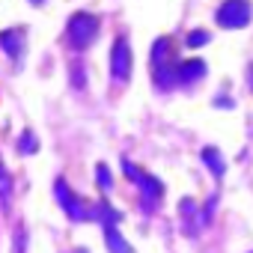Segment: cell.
Listing matches in <instances>:
<instances>
[{"instance_id": "6da1fadb", "label": "cell", "mask_w": 253, "mask_h": 253, "mask_svg": "<svg viewBox=\"0 0 253 253\" xmlns=\"http://www.w3.org/2000/svg\"><path fill=\"white\" fill-rule=\"evenodd\" d=\"M98 36V18L92 12H75L66 24V42L75 51H86Z\"/></svg>"}, {"instance_id": "7a4b0ae2", "label": "cell", "mask_w": 253, "mask_h": 253, "mask_svg": "<svg viewBox=\"0 0 253 253\" xmlns=\"http://www.w3.org/2000/svg\"><path fill=\"white\" fill-rule=\"evenodd\" d=\"M122 170L128 173V179L143 191V209L146 211H152L158 203H161V197H164V185L155 179V176H149V173H143L137 164H131V161H122Z\"/></svg>"}, {"instance_id": "3957f363", "label": "cell", "mask_w": 253, "mask_h": 253, "mask_svg": "<svg viewBox=\"0 0 253 253\" xmlns=\"http://www.w3.org/2000/svg\"><path fill=\"white\" fill-rule=\"evenodd\" d=\"M170 51H173V42L167 36H161L152 45V72H155V84L161 89H170L176 81V69H170Z\"/></svg>"}, {"instance_id": "277c9868", "label": "cell", "mask_w": 253, "mask_h": 253, "mask_svg": "<svg viewBox=\"0 0 253 253\" xmlns=\"http://www.w3.org/2000/svg\"><path fill=\"white\" fill-rule=\"evenodd\" d=\"M54 194H57L60 209H63L72 220H92V217H95V209H89L78 194H72V188H69L66 179H57V182H54Z\"/></svg>"}, {"instance_id": "5b68a950", "label": "cell", "mask_w": 253, "mask_h": 253, "mask_svg": "<svg viewBox=\"0 0 253 253\" xmlns=\"http://www.w3.org/2000/svg\"><path fill=\"white\" fill-rule=\"evenodd\" d=\"M214 21L226 30H238L250 21V0H226L214 12Z\"/></svg>"}, {"instance_id": "8992f818", "label": "cell", "mask_w": 253, "mask_h": 253, "mask_svg": "<svg viewBox=\"0 0 253 253\" xmlns=\"http://www.w3.org/2000/svg\"><path fill=\"white\" fill-rule=\"evenodd\" d=\"M110 78L116 84H125L131 78V48L125 36H116L113 48H110Z\"/></svg>"}, {"instance_id": "52a82bcc", "label": "cell", "mask_w": 253, "mask_h": 253, "mask_svg": "<svg viewBox=\"0 0 253 253\" xmlns=\"http://www.w3.org/2000/svg\"><path fill=\"white\" fill-rule=\"evenodd\" d=\"M0 48H3L15 63H21L24 48H27V33H24V27H15V30H3V33H0Z\"/></svg>"}, {"instance_id": "ba28073f", "label": "cell", "mask_w": 253, "mask_h": 253, "mask_svg": "<svg viewBox=\"0 0 253 253\" xmlns=\"http://www.w3.org/2000/svg\"><path fill=\"white\" fill-rule=\"evenodd\" d=\"M203 75H206V63L203 60H185V63L176 66V81L179 84H194Z\"/></svg>"}, {"instance_id": "9c48e42d", "label": "cell", "mask_w": 253, "mask_h": 253, "mask_svg": "<svg viewBox=\"0 0 253 253\" xmlns=\"http://www.w3.org/2000/svg\"><path fill=\"white\" fill-rule=\"evenodd\" d=\"M104 241H107V250H110V253H134V250L128 247V241L119 235L116 223H104Z\"/></svg>"}, {"instance_id": "30bf717a", "label": "cell", "mask_w": 253, "mask_h": 253, "mask_svg": "<svg viewBox=\"0 0 253 253\" xmlns=\"http://www.w3.org/2000/svg\"><path fill=\"white\" fill-rule=\"evenodd\" d=\"M9 203H12V176H9L3 158H0V209L9 211Z\"/></svg>"}, {"instance_id": "8fae6325", "label": "cell", "mask_w": 253, "mask_h": 253, "mask_svg": "<svg viewBox=\"0 0 253 253\" xmlns=\"http://www.w3.org/2000/svg\"><path fill=\"white\" fill-rule=\"evenodd\" d=\"M203 161L209 164V170H211L217 179L226 173V164H223V158H220V152H217L214 146H206V149H203Z\"/></svg>"}, {"instance_id": "7c38bea8", "label": "cell", "mask_w": 253, "mask_h": 253, "mask_svg": "<svg viewBox=\"0 0 253 253\" xmlns=\"http://www.w3.org/2000/svg\"><path fill=\"white\" fill-rule=\"evenodd\" d=\"M18 149H21L24 155L39 152V140L33 137V131H30V128H24V131H21V137H18Z\"/></svg>"}, {"instance_id": "4fadbf2b", "label": "cell", "mask_w": 253, "mask_h": 253, "mask_svg": "<svg viewBox=\"0 0 253 253\" xmlns=\"http://www.w3.org/2000/svg\"><path fill=\"white\" fill-rule=\"evenodd\" d=\"M95 176H98V185H101V191H110V188H113V179H110V170H107V164H98V167H95Z\"/></svg>"}, {"instance_id": "5bb4252c", "label": "cell", "mask_w": 253, "mask_h": 253, "mask_svg": "<svg viewBox=\"0 0 253 253\" xmlns=\"http://www.w3.org/2000/svg\"><path fill=\"white\" fill-rule=\"evenodd\" d=\"M206 42H209V33H206V30L188 33V45H191V48H200V45H206Z\"/></svg>"}, {"instance_id": "9a60e30c", "label": "cell", "mask_w": 253, "mask_h": 253, "mask_svg": "<svg viewBox=\"0 0 253 253\" xmlns=\"http://www.w3.org/2000/svg\"><path fill=\"white\" fill-rule=\"evenodd\" d=\"M72 84H75L78 89L84 86V72H81V63H75V66H72Z\"/></svg>"}, {"instance_id": "2e32d148", "label": "cell", "mask_w": 253, "mask_h": 253, "mask_svg": "<svg viewBox=\"0 0 253 253\" xmlns=\"http://www.w3.org/2000/svg\"><path fill=\"white\" fill-rule=\"evenodd\" d=\"M24 241H27V232H24V226H18V244H15V253H24Z\"/></svg>"}, {"instance_id": "e0dca14e", "label": "cell", "mask_w": 253, "mask_h": 253, "mask_svg": "<svg viewBox=\"0 0 253 253\" xmlns=\"http://www.w3.org/2000/svg\"><path fill=\"white\" fill-rule=\"evenodd\" d=\"M30 3H45V0H30Z\"/></svg>"}, {"instance_id": "ac0fdd59", "label": "cell", "mask_w": 253, "mask_h": 253, "mask_svg": "<svg viewBox=\"0 0 253 253\" xmlns=\"http://www.w3.org/2000/svg\"><path fill=\"white\" fill-rule=\"evenodd\" d=\"M78 253H84V250H78Z\"/></svg>"}]
</instances>
